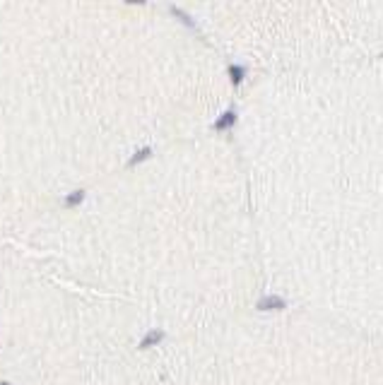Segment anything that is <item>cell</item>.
Masks as SVG:
<instances>
[{"label":"cell","instance_id":"6da1fadb","mask_svg":"<svg viewBox=\"0 0 383 385\" xmlns=\"http://www.w3.org/2000/svg\"><path fill=\"white\" fill-rule=\"evenodd\" d=\"M285 306H287V301H285L282 296H263V299L255 303V308L263 311V313L265 311H282Z\"/></svg>","mask_w":383,"mask_h":385},{"label":"cell","instance_id":"7a4b0ae2","mask_svg":"<svg viewBox=\"0 0 383 385\" xmlns=\"http://www.w3.org/2000/svg\"><path fill=\"white\" fill-rule=\"evenodd\" d=\"M237 126V111L234 109H227L222 116H219L217 121L212 123V128L217 130V132H222V130H229V128H234Z\"/></svg>","mask_w":383,"mask_h":385},{"label":"cell","instance_id":"3957f363","mask_svg":"<svg viewBox=\"0 0 383 385\" xmlns=\"http://www.w3.org/2000/svg\"><path fill=\"white\" fill-rule=\"evenodd\" d=\"M164 340V330H159V328H154V330H149L140 340V349H149V347H154V344H159Z\"/></svg>","mask_w":383,"mask_h":385},{"label":"cell","instance_id":"277c9868","mask_svg":"<svg viewBox=\"0 0 383 385\" xmlns=\"http://www.w3.org/2000/svg\"><path fill=\"white\" fill-rule=\"evenodd\" d=\"M149 157H152V147H140V149H138V152L128 159V166H130V169H135V166H140L143 162H147Z\"/></svg>","mask_w":383,"mask_h":385},{"label":"cell","instance_id":"5b68a950","mask_svg":"<svg viewBox=\"0 0 383 385\" xmlns=\"http://www.w3.org/2000/svg\"><path fill=\"white\" fill-rule=\"evenodd\" d=\"M85 195H87V193H85L82 188H80V190H73V193H68V195L63 198V205H65V207H80V205L85 202Z\"/></svg>","mask_w":383,"mask_h":385},{"label":"cell","instance_id":"8992f818","mask_svg":"<svg viewBox=\"0 0 383 385\" xmlns=\"http://www.w3.org/2000/svg\"><path fill=\"white\" fill-rule=\"evenodd\" d=\"M227 73H229V77H232V85L239 87V85L243 82V77H246V68H243V65H237V63H232Z\"/></svg>","mask_w":383,"mask_h":385},{"label":"cell","instance_id":"52a82bcc","mask_svg":"<svg viewBox=\"0 0 383 385\" xmlns=\"http://www.w3.org/2000/svg\"><path fill=\"white\" fill-rule=\"evenodd\" d=\"M171 12H174V15H176V17H179V22H183V24H186V27H191V29H193V27H195V22H193V19L188 17V15H186V12H181V10H179V7H176V5H171Z\"/></svg>","mask_w":383,"mask_h":385},{"label":"cell","instance_id":"ba28073f","mask_svg":"<svg viewBox=\"0 0 383 385\" xmlns=\"http://www.w3.org/2000/svg\"><path fill=\"white\" fill-rule=\"evenodd\" d=\"M0 385H10V383H7V381H0Z\"/></svg>","mask_w":383,"mask_h":385}]
</instances>
